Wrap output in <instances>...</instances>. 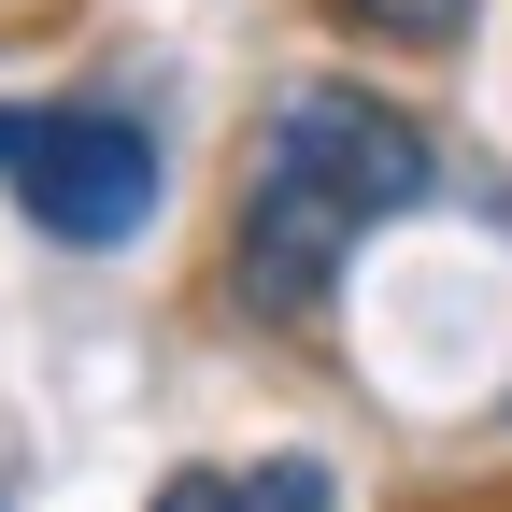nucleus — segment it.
<instances>
[{
	"label": "nucleus",
	"mask_w": 512,
	"mask_h": 512,
	"mask_svg": "<svg viewBox=\"0 0 512 512\" xmlns=\"http://www.w3.org/2000/svg\"><path fill=\"white\" fill-rule=\"evenodd\" d=\"M0 512H15V498H0Z\"/></svg>",
	"instance_id": "39448f33"
},
{
	"label": "nucleus",
	"mask_w": 512,
	"mask_h": 512,
	"mask_svg": "<svg viewBox=\"0 0 512 512\" xmlns=\"http://www.w3.org/2000/svg\"><path fill=\"white\" fill-rule=\"evenodd\" d=\"M0 185H15V214L43 242L114 256L157 214V128L100 114V100H0Z\"/></svg>",
	"instance_id": "f03ea898"
},
{
	"label": "nucleus",
	"mask_w": 512,
	"mask_h": 512,
	"mask_svg": "<svg viewBox=\"0 0 512 512\" xmlns=\"http://www.w3.org/2000/svg\"><path fill=\"white\" fill-rule=\"evenodd\" d=\"M427 200V128L370 86H285L256 128V185H242V242H228V299L256 328L328 313V285L356 271V242L384 214Z\"/></svg>",
	"instance_id": "f257e3e1"
},
{
	"label": "nucleus",
	"mask_w": 512,
	"mask_h": 512,
	"mask_svg": "<svg viewBox=\"0 0 512 512\" xmlns=\"http://www.w3.org/2000/svg\"><path fill=\"white\" fill-rule=\"evenodd\" d=\"M157 512H256V484H242V470H171Z\"/></svg>",
	"instance_id": "7ed1b4c3"
},
{
	"label": "nucleus",
	"mask_w": 512,
	"mask_h": 512,
	"mask_svg": "<svg viewBox=\"0 0 512 512\" xmlns=\"http://www.w3.org/2000/svg\"><path fill=\"white\" fill-rule=\"evenodd\" d=\"M356 15H384V29H399V43H441V29H456V15H470V0H356Z\"/></svg>",
	"instance_id": "20e7f679"
}]
</instances>
